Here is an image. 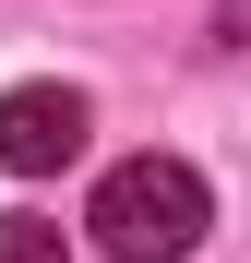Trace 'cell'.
I'll use <instances>...</instances> for the list:
<instances>
[{
	"label": "cell",
	"mask_w": 251,
	"mask_h": 263,
	"mask_svg": "<svg viewBox=\"0 0 251 263\" xmlns=\"http://www.w3.org/2000/svg\"><path fill=\"white\" fill-rule=\"evenodd\" d=\"M84 228H96L108 263H191L203 228H216V203H203V180H191L180 156H132V167H108V180H96Z\"/></svg>",
	"instance_id": "1"
},
{
	"label": "cell",
	"mask_w": 251,
	"mask_h": 263,
	"mask_svg": "<svg viewBox=\"0 0 251 263\" xmlns=\"http://www.w3.org/2000/svg\"><path fill=\"white\" fill-rule=\"evenodd\" d=\"M84 96L72 84H12V96H0V167H12V180H48V167H72L84 156Z\"/></svg>",
	"instance_id": "2"
},
{
	"label": "cell",
	"mask_w": 251,
	"mask_h": 263,
	"mask_svg": "<svg viewBox=\"0 0 251 263\" xmlns=\"http://www.w3.org/2000/svg\"><path fill=\"white\" fill-rule=\"evenodd\" d=\"M0 263H60V228L48 215H0Z\"/></svg>",
	"instance_id": "3"
}]
</instances>
